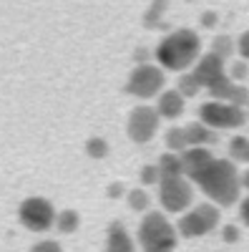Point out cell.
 I'll return each mask as SVG.
<instances>
[{
	"mask_svg": "<svg viewBox=\"0 0 249 252\" xmlns=\"http://www.w3.org/2000/svg\"><path fill=\"white\" fill-rule=\"evenodd\" d=\"M189 182H194L217 207L237 204L239 194H242V179H239V172H237V164L229 161V159H217L214 157Z\"/></svg>",
	"mask_w": 249,
	"mask_h": 252,
	"instance_id": "cell-1",
	"label": "cell"
},
{
	"mask_svg": "<svg viewBox=\"0 0 249 252\" xmlns=\"http://www.w3.org/2000/svg\"><path fill=\"white\" fill-rule=\"evenodd\" d=\"M156 61L166 71H186L201 56V38L192 28H176L166 35L154 51Z\"/></svg>",
	"mask_w": 249,
	"mask_h": 252,
	"instance_id": "cell-2",
	"label": "cell"
},
{
	"mask_svg": "<svg viewBox=\"0 0 249 252\" xmlns=\"http://www.w3.org/2000/svg\"><path fill=\"white\" fill-rule=\"evenodd\" d=\"M136 242L143 252H174L179 235H176V227L169 222V217L164 212L149 209L138 222Z\"/></svg>",
	"mask_w": 249,
	"mask_h": 252,
	"instance_id": "cell-3",
	"label": "cell"
},
{
	"mask_svg": "<svg viewBox=\"0 0 249 252\" xmlns=\"http://www.w3.org/2000/svg\"><path fill=\"white\" fill-rule=\"evenodd\" d=\"M221 222V212L217 204H196L194 209H186V212L179 217L176 222V235L179 237H186V240H196V237H204L209 235L212 229H217Z\"/></svg>",
	"mask_w": 249,
	"mask_h": 252,
	"instance_id": "cell-4",
	"label": "cell"
},
{
	"mask_svg": "<svg viewBox=\"0 0 249 252\" xmlns=\"http://www.w3.org/2000/svg\"><path fill=\"white\" fill-rule=\"evenodd\" d=\"M199 121L209 126L212 131L219 129H239L247 124V111L224 101H206L199 106Z\"/></svg>",
	"mask_w": 249,
	"mask_h": 252,
	"instance_id": "cell-5",
	"label": "cell"
},
{
	"mask_svg": "<svg viewBox=\"0 0 249 252\" xmlns=\"http://www.w3.org/2000/svg\"><path fill=\"white\" fill-rule=\"evenodd\" d=\"M159 202L164 207V215H184L194 202V189L186 177H171L159 182Z\"/></svg>",
	"mask_w": 249,
	"mask_h": 252,
	"instance_id": "cell-6",
	"label": "cell"
},
{
	"mask_svg": "<svg viewBox=\"0 0 249 252\" xmlns=\"http://www.w3.org/2000/svg\"><path fill=\"white\" fill-rule=\"evenodd\" d=\"M18 220L30 232H48L55 222V207L46 197H26L18 207Z\"/></svg>",
	"mask_w": 249,
	"mask_h": 252,
	"instance_id": "cell-7",
	"label": "cell"
},
{
	"mask_svg": "<svg viewBox=\"0 0 249 252\" xmlns=\"http://www.w3.org/2000/svg\"><path fill=\"white\" fill-rule=\"evenodd\" d=\"M164 68L154 66V63H138V66L129 73L126 81V94L136 96V98H154L164 91Z\"/></svg>",
	"mask_w": 249,
	"mask_h": 252,
	"instance_id": "cell-8",
	"label": "cell"
},
{
	"mask_svg": "<svg viewBox=\"0 0 249 252\" xmlns=\"http://www.w3.org/2000/svg\"><path fill=\"white\" fill-rule=\"evenodd\" d=\"M159 114L154 106H146V103H141V106L131 109L129 119H126V134L134 144H146L156 136L159 131Z\"/></svg>",
	"mask_w": 249,
	"mask_h": 252,
	"instance_id": "cell-9",
	"label": "cell"
},
{
	"mask_svg": "<svg viewBox=\"0 0 249 252\" xmlns=\"http://www.w3.org/2000/svg\"><path fill=\"white\" fill-rule=\"evenodd\" d=\"M192 76L196 78V83L201 89H214L217 83H221L226 78V63L219 56H214V53H204L194 63Z\"/></svg>",
	"mask_w": 249,
	"mask_h": 252,
	"instance_id": "cell-10",
	"label": "cell"
},
{
	"mask_svg": "<svg viewBox=\"0 0 249 252\" xmlns=\"http://www.w3.org/2000/svg\"><path fill=\"white\" fill-rule=\"evenodd\" d=\"M179 157H181V166H184V177H186V179L196 177L204 166L214 159V154H212L209 146H189V149L181 152Z\"/></svg>",
	"mask_w": 249,
	"mask_h": 252,
	"instance_id": "cell-11",
	"label": "cell"
},
{
	"mask_svg": "<svg viewBox=\"0 0 249 252\" xmlns=\"http://www.w3.org/2000/svg\"><path fill=\"white\" fill-rule=\"evenodd\" d=\"M186 98L176 91V89H169V91H161L159 94V101H156V114L159 119H169V121H176L184 109H186Z\"/></svg>",
	"mask_w": 249,
	"mask_h": 252,
	"instance_id": "cell-12",
	"label": "cell"
},
{
	"mask_svg": "<svg viewBox=\"0 0 249 252\" xmlns=\"http://www.w3.org/2000/svg\"><path fill=\"white\" fill-rule=\"evenodd\" d=\"M106 252H136V242L131 240L123 222H111L106 232Z\"/></svg>",
	"mask_w": 249,
	"mask_h": 252,
	"instance_id": "cell-13",
	"label": "cell"
},
{
	"mask_svg": "<svg viewBox=\"0 0 249 252\" xmlns=\"http://www.w3.org/2000/svg\"><path fill=\"white\" fill-rule=\"evenodd\" d=\"M184 134H186V144L189 146H209V144H217V139H219V134L212 131L209 126H204L201 121L184 126Z\"/></svg>",
	"mask_w": 249,
	"mask_h": 252,
	"instance_id": "cell-14",
	"label": "cell"
},
{
	"mask_svg": "<svg viewBox=\"0 0 249 252\" xmlns=\"http://www.w3.org/2000/svg\"><path fill=\"white\" fill-rule=\"evenodd\" d=\"M156 166H159V174H161V179L184 177L181 157H179V154H174V152H166V154H161V157H159V161H156Z\"/></svg>",
	"mask_w": 249,
	"mask_h": 252,
	"instance_id": "cell-15",
	"label": "cell"
},
{
	"mask_svg": "<svg viewBox=\"0 0 249 252\" xmlns=\"http://www.w3.org/2000/svg\"><path fill=\"white\" fill-rule=\"evenodd\" d=\"M53 227L58 229L60 235H73L76 229L81 227V215L76 212V209H60V212H55Z\"/></svg>",
	"mask_w": 249,
	"mask_h": 252,
	"instance_id": "cell-16",
	"label": "cell"
},
{
	"mask_svg": "<svg viewBox=\"0 0 249 252\" xmlns=\"http://www.w3.org/2000/svg\"><path fill=\"white\" fill-rule=\"evenodd\" d=\"M126 202H129V207L134 209V212H143V215H146L149 207H151V197H149V192L143 187L126 189Z\"/></svg>",
	"mask_w": 249,
	"mask_h": 252,
	"instance_id": "cell-17",
	"label": "cell"
},
{
	"mask_svg": "<svg viewBox=\"0 0 249 252\" xmlns=\"http://www.w3.org/2000/svg\"><path fill=\"white\" fill-rule=\"evenodd\" d=\"M164 141H166V149L174 152V154H181V152L189 149V144H186V134H184V126H171V129L166 131Z\"/></svg>",
	"mask_w": 249,
	"mask_h": 252,
	"instance_id": "cell-18",
	"label": "cell"
},
{
	"mask_svg": "<svg viewBox=\"0 0 249 252\" xmlns=\"http://www.w3.org/2000/svg\"><path fill=\"white\" fill-rule=\"evenodd\" d=\"M229 161L249 164V139H247V136H234V139H229Z\"/></svg>",
	"mask_w": 249,
	"mask_h": 252,
	"instance_id": "cell-19",
	"label": "cell"
},
{
	"mask_svg": "<svg viewBox=\"0 0 249 252\" xmlns=\"http://www.w3.org/2000/svg\"><path fill=\"white\" fill-rule=\"evenodd\" d=\"M237 51V46H234V38H229V35H217L214 40H212V51L209 53H214V56H219L224 63L232 58V53Z\"/></svg>",
	"mask_w": 249,
	"mask_h": 252,
	"instance_id": "cell-20",
	"label": "cell"
},
{
	"mask_svg": "<svg viewBox=\"0 0 249 252\" xmlns=\"http://www.w3.org/2000/svg\"><path fill=\"white\" fill-rule=\"evenodd\" d=\"M176 91L184 96V98H194L199 91H201V86H199V83H196V78L192 76V73H181L179 76V81H176Z\"/></svg>",
	"mask_w": 249,
	"mask_h": 252,
	"instance_id": "cell-21",
	"label": "cell"
},
{
	"mask_svg": "<svg viewBox=\"0 0 249 252\" xmlns=\"http://www.w3.org/2000/svg\"><path fill=\"white\" fill-rule=\"evenodd\" d=\"M109 152H111V146H109V141H106V139H101V136H91V139L86 141V154H88L91 159H106V157H109Z\"/></svg>",
	"mask_w": 249,
	"mask_h": 252,
	"instance_id": "cell-22",
	"label": "cell"
},
{
	"mask_svg": "<svg viewBox=\"0 0 249 252\" xmlns=\"http://www.w3.org/2000/svg\"><path fill=\"white\" fill-rule=\"evenodd\" d=\"M226 76H229V81H234V83H242L244 78H249V63L247 61H234V63H229V68H226Z\"/></svg>",
	"mask_w": 249,
	"mask_h": 252,
	"instance_id": "cell-23",
	"label": "cell"
},
{
	"mask_svg": "<svg viewBox=\"0 0 249 252\" xmlns=\"http://www.w3.org/2000/svg\"><path fill=\"white\" fill-rule=\"evenodd\" d=\"M138 179H141V184H143V187H151V184H159V182H161V174H159V166H156V164H146V166H143V169H141Z\"/></svg>",
	"mask_w": 249,
	"mask_h": 252,
	"instance_id": "cell-24",
	"label": "cell"
},
{
	"mask_svg": "<svg viewBox=\"0 0 249 252\" xmlns=\"http://www.w3.org/2000/svg\"><path fill=\"white\" fill-rule=\"evenodd\" d=\"M221 240H224L226 245H234V242H239V240H242L239 227H237V224H224V227H221Z\"/></svg>",
	"mask_w": 249,
	"mask_h": 252,
	"instance_id": "cell-25",
	"label": "cell"
},
{
	"mask_svg": "<svg viewBox=\"0 0 249 252\" xmlns=\"http://www.w3.org/2000/svg\"><path fill=\"white\" fill-rule=\"evenodd\" d=\"M164 8H166V0H154L151 10L146 13V26H159V15L164 13Z\"/></svg>",
	"mask_w": 249,
	"mask_h": 252,
	"instance_id": "cell-26",
	"label": "cell"
},
{
	"mask_svg": "<svg viewBox=\"0 0 249 252\" xmlns=\"http://www.w3.org/2000/svg\"><path fill=\"white\" fill-rule=\"evenodd\" d=\"M30 252H63V247H60V242H55V240H40L30 247Z\"/></svg>",
	"mask_w": 249,
	"mask_h": 252,
	"instance_id": "cell-27",
	"label": "cell"
},
{
	"mask_svg": "<svg viewBox=\"0 0 249 252\" xmlns=\"http://www.w3.org/2000/svg\"><path fill=\"white\" fill-rule=\"evenodd\" d=\"M234 46H237V53L242 56V61H249V31H244V33L234 40Z\"/></svg>",
	"mask_w": 249,
	"mask_h": 252,
	"instance_id": "cell-28",
	"label": "cell"
},
{
	"mask_svg": "<svg viewBox=\"0 0 249 252\" xmlns=\"http://www.w3.org/2000/svg\"><path fill=\"white\" fill-rule=\"evenodd\" d=\"M106 194H109L111 199H118V197H126V187H123L121 182H113V184H109V189H106Z\"/></svg>",
	"mask_w": 249,
	"mask_h": 252,
	"instance_id": "cell-29",
	"label": "cell"
},
{
	"mask_svg": "<svg viewBox=\"0 0 249 252\" xmlns=\"http://www.w3.org/2000/svg\"><path fill=\"white\" fill-rule=\"evenodd\" d=\"M217 20H219V15H217L214 10L201 13V26H204V28H214V26H217Z\"/></svg>",
	"mask_w": 249,
	"mask_h": 252,
	"instance_id": "cell-30",
	"label": "cell"
},
{
	"mask_svg": "<svg viewBox=\"0 0 249 252\" xmlns=\"http://www.w3.org/2000/svg\"><path fill=\"white\" fill-rule=\"evenodd\" d=\"M239 220L249 227V197H244V199L239 202Z\"/></svg>",
	"mask_w": 249,
	"mask_h": 252,
	"instance_id": "cell-31",
	"label": "cell"
},
{
	"mask_svg": "<svg viewBox=\"0 0 249 252\" xmlns=\"http://www.w3.org/2000/svg\"><path fill=\"white\" fill-rule=\"evenodd\" d=\"M239 179H242V189H249V169L244 174H239Z\"/></svg>",
	"mask_w": 249,
	"mask_h": 252,
	"instance_id": "cell-32",
	"label": "cell"
},
{
	"mask_svg": "<svg viewBox=\"0 0 249 252\" xmlns=\"http://www.w3.org/2000/svg\"><path fill=\"white\" fill-rule=\"evenodd\" d=\"M244 111H247V119H249V103H247V109H244Z\"/></svg>",
	"mask_w": 249,
	"mask_h": 252,
	"instance_id": "cell-33",
	"label": "cell"
}]
</instances>
